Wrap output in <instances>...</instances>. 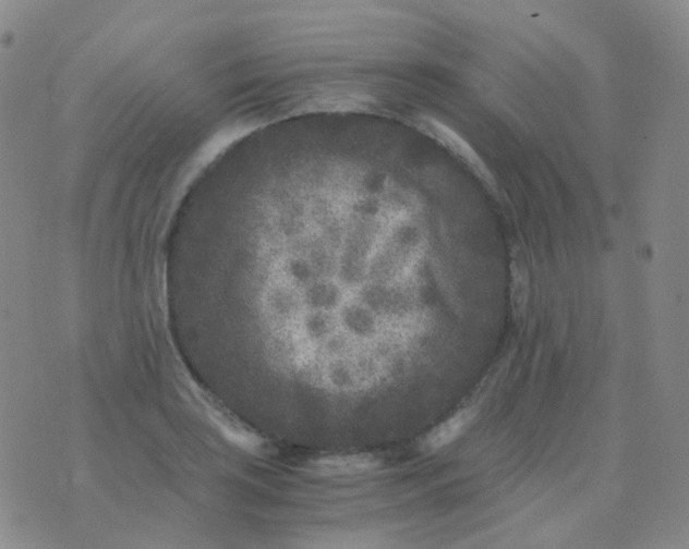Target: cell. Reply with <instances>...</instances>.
I'll use <instances>...</instances> for the list:
<instances>
[{"mask_svg":"<svg viewBox=\"0 0 689 549\" xmlns=\"http://www.w3.org/2000/svg\"><path fill=\"white\" fill-rule=\"evenodd\" d=\"M422 259L385 240L340 248L267 239L251 266L250 283L269 298L315 291H385L423 283Z\"/></svg>","mask_w":689,"mask_h":549,"instance_id":"obj_1","label":"cell"},{"mask_svg":"<svg viewBox=\"0 0 689 549\" xmlns=\"http://www.w3.org/2000/svg\"><path fill=\"white\" fill-rule=\"evenodd\" d=\"M407 124L449 152L487 186H495L494 176L478 151L444 121L428 113L413 112L407 117Z\"/></svg>","mask_w":689,"mask_h":549,"instance_id":"obj_2","label":"cell"},{"mask_svg":"<svg viewBox=\"0 0 689 549\" xmlns=\"http://www.w3.org/2000/svg\"><path fill=\"white\" fill-rule=\"evenodd\" d=\"M378 460L367 453L319 457L309 464L313 473L325 476L352 475L375 468Z\"/></svg>","mask_w":689,"mask_h":549,"instance_id":"obj_3","label":"cell"},{"mask_svg":"<svg viewBox=\"0 0 689 549\" xmlns=\"http://www.w3.org/2000/svg\"><path fill=\"white\" fill-rule=\"evenodd\" d=\"M474 416L471 410H462L437 427H435L423 440V447L430 450L439 449L452 442L467 427Z\"/></svg>","mask_w":689,"mask_h":549,"instance_id":"obj_4","label":"cell"}]
</instances>
